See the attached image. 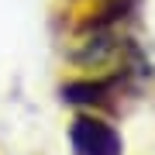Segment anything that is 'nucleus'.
Here are the masks:
<instances>
[{
  "instance_id": "obj_2",
  "label": "nucleus",
  "mask_w": 155,
  "mask_h": 155,
  "mask_svg": "<svg viewBox=\"0 0 155 155\" xmlns=\"http://www.w3.org/2000/svg\"><path fill=\"white\" fill-rule=\"evenodd\" d=\"M114 83H69L62 90V97L69 104H107Z\"/></svg>"
},
{
  "instance_id": "obj_1",
  "label": "nucleus",
  "mask_w": 155,
  "mask_h": 155,
  "mask_svg": "<svg viewBox=\"0 0 155 155\" xmlns=\"http://www.w3.org/2000/svg\"><path fill=\"white\" fill-rule=\"evenodd\" d=\"M72 155H121V134L97 117H76L69 127Z\"/></svg>"
}]
</instances>
